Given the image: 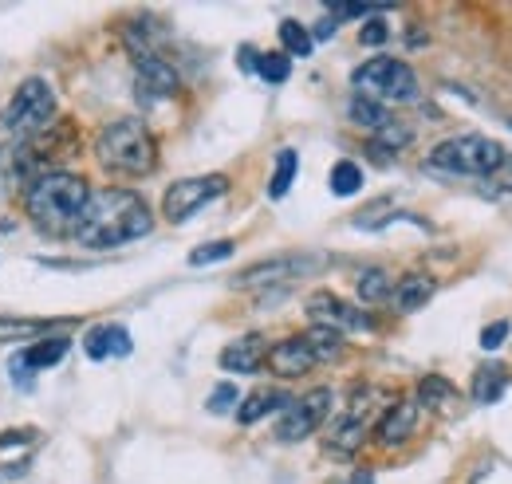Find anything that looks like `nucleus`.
Here are the masks:
<instances>
[{"mask_svg": "<svg viewBox=\"0 0 512 484\" xmlns=\"http://www.w3.org/2000/svg\"><path fill=\"white\" fill-rule=\"evenodd\" d=\"M268 359V343H264V335H245V339H237V343H229L225 351H221V366L229 370V374H256L260 366Z\"/></svg>", "mask_w": 512, "mask_h": 484, "instance_id": "obj_15", "label": "nucleus"}, {"mask_svg": "<svg viewBox=\"0 0 512 484\" xmlns=\"http://www.w3.org/2000/svg\"><path fill=\"white\" fill-rule=\"evenodd\" d=\"M256 75H260L264 83L280 87V83H288V75H292V60H288L284 52H264V56L256 60Z\"/></svg>", "mask_w": 512, "mask_h": 484, "instance_id": "obj_28", "label": "nucleus"}, {"mask_svg": "<svg viewBox=\"0 0 512 484\" xmlns=\"http://www.w3.org/2000/svg\"><path fill=\"white\" fill-rule=\"evenodd\" d=\"M347 119L355 122V126H363V130H383V126H390V111H386L383 103H375V99H363V95H355L351 103H347Z\"/></svg>", "mask_w": 512, "mask_h": 484, "instance_id": "obj_21", "label": "nucleus"}, {"mask_svg": "<svg viewBox=\"0 0 512 484\" xmlns=\"http://www.w3.org/2000/svg\"><path fill=\"white\" fill-rule=\"evenodd\" d=\"M434 300V280L430 276H402L398 284H394V296H390V303L406 315V311H418V307H426V303Z\"/></svg>", "mask_w": 512, "mask_h": 484, "instance_id": "obj_18", "label": "nucleus"}, {"mask_svg": "<svg viewBox=\"0 0 512 484\" xmlns=\"http://www.w3.org/2000/svg\"><path fill=\"white\" fill-rule=\"evenodd\" d=\"M52 327V319H20V315H0V343H28V339H44Z\"/></svg>", "mask_w": 512, "mask_h": 484, "instance_id": "obj_19", "label": "nucleus"}, {"mask_svg": "<svg viewBox=\"0 0 512 484\" xmlns=\"http://www.w3.org/2000/svg\"><path fill=\"white\" fill-rule=\"evenodd\" d=\"M418 410H422V406H418L414 398L394 402V406L383 414L379 429H375L379 445H383V449H398V445H406V441L414 437V429H418Z\"/></svg>", "mask_w": 512, "mask_h": 484, "instance_id": "obj_13", "label": "nucleus"}, {"mask_svg": "<svg viewBox=\"0 0 512 484\" xmlns=\"http://www.w3.org/2000/svg\"><path fill=\"white\" fill-rule=\"evenodd\" d=\"M410 138H414L410 126L390 122V126H383V130L375 134V146H371V150H402V146H410Z\"/></svg>", "mask_w": 512, "mask_h": 484, "instance_id": "obj_30", "label": "nucleus"}, {"mask_svg": "<svg viewBox=\"0 0 512 484\" xmlns=\"http://www.w3.org/2000/svg\"><path fill=\"white\" fill-rule=\"evenodd\" d=\"M237 402H241L237 386H233V382H221V386L209 394V402H205V406H209V414H229Z\"/></svg>", "mask_w": 512, "mask_h": 484, "instance_id": "obj_32", "label": "nucleus"}, {"mask_svg": "<svg viewBox=\"0 0 512 484\" xmlns=\"http://www.w3.org/2000/svg\"><path fill=\"white\" fill-rule=\"evenodd\" d=\"M292 406V398L284 394V390H256L249 394L245 402H241V410H237V422L241 425H256L260 418H268V414H284Z\"/></svg>", "mask_w": 512, "mask_h": 484, "instance_id": "obj_17", "label": "nucleus"}, {"mask_svg": "<svg viewBox=\"0 0 512 484\" xmlns=\"http://www.w3.org/2000/svg\"><path fill=\"white\" fill-rule=\"evenodd\" d=\"M107 339H111V355H115V359H127L130 351H134L130 331L127 327H119V323H107Z\"/></svg>", "mask_w": 512, "mask_h": 484, "instance_id": "obj_34", "label": "nucleus"}, {"mask_svg": "<svg viewBox=\"0 0 512 484\" xmlns=\"http://www.w3.org/2000/svg\"><path fill=\"white\" fill-rule=\"evenodd\" d=\"M347 484H375V473H371V469H359V473H351Z\"/></svg>", "mask_w": 512, "mask_h": 484, "instance_id": "obj_41", "label": "nucleus"}, {"mask_svg": "<svg viewBox=\"0 0 512 484\" xmlns=\"http://www.w3.org/2000/svg\"><path fill=\"white\" fill-rule=\"evenodd\" d=\"M264 366H268L272 374H280V378H300V374H308V370L316 366V359H312L304 335H292V339H280L276 347H268Z\"/></svg>", "mask_w": 512, "mask_h": 484, "instance_id": "obj_14", "label": "nucleus"}, {"mask_svg": "<svg viewBox=\"0 0 512 484\" xmlns=\"http://www.w3.org/2000/svg\"><path fill=\"white\" fill-rule=\"evenodd\" d=\"M296 170H300V158H296V150H280L276 154V170H272V182H268V197L272 201H280L292 182H296Z\"/></svg>", "mask_w": 512, "mask_h": 484, "instance_id": "obj_25", "label": "nucleus"}, {"mask_svg": "<svg viewBox=\"0 0 512 484\" xmlns=\"http://www.w3.org/2000/svg\"><path fill=\"white\" fill-rule=\"evenodd\" d=\"M505 390H509V370H505V366L501 363L477 366V374H473V390H469L477 406H493V402H501Z\"/></svg>", "mask_w": 512, "mask_h": 484, "instance_id": "obj_16", "label": "nucleus"}, {"mask_svg": "<svg viewBox=\"0 0 512 484\" xmlns=\"http://www.w3.org/2000/svg\"><path fill=\"white\" fill-rule=\"evenodd\" d=\"M95 158L119 178H146L158 166V142L142 119H115L95 134Z\"/></svg>", "mask_w": 512, "mask_h": 484, "instance_id": "obj_3", "label": "nucleus"}, {"mask_svg": "<svg viewBox=\"0 0 512 484\" xmlns=\"http://www.w3.org/2000/svg\"><path fill=\"white\" fill-rule=\"evenodd\" d=\"M36 437H40V429H32V425L4 429V433H0V449H24V445H32Z\"/></svg>", "mask_w": 512, "mask_h": 484, "instance_id": "obj_33", "label": "nucleus"}, {"mask_svg": "<svg viewBox=\"0 0 512 484\" xmlns=\"http://www.w3.org/2000/svg\"><path fill=\"white\" fill-rule=\"evenodd\" d=\"M331 402H335V394L327 390V386H316L312 394H304V398H292V406L280 414V425H276V437L280 441H304V437H312L323 422H327V414H331Z\"/></svg>", "mask_w": 512, "mask_h": 484, "instance_id": "obj_8", "label": "nucleus"}, {"mask_svg": "<svg viewBox=\"0 0 512 484\" xmlns=\"http://www.w3.org/2000/svg\"><path fill=\"white\" fill-rule=\"evenodd\" d=\"M359 40H363L367 48H379V44H386V40H390L386 20H367V24H363V32H359Z\"/></svg>", "mask_w": 512, "mask_h": 484, "instance_id": "obj_36", "label": "nucleus"}, {"mask_svg": "<svg viewBox=\"0 0 512 484\" xmlns=\"http://www.w3.org/2000/svg\"><path fill=\"white\" fill-rule=\"evenodd\" d=\"M367 398H371V390L355 394L351 410L331 425V433H327V441H323V449H327L331 457H355V453L363 449V441H367V414H371Z\"/></svg>", "mask_w": 512, "mask_h": 484, "instance_id": "obj_9", "label": "nucleus"}, {"mask_svg": "<svg viewBox=\"0 0 512 484\" xmlns=\"http://www.w3.org/2000/svg\"><path fill=\"white\" fill-rule=\"evenodd\" d=\"M154 229V217L146 201L134 189H99L91 193L83 221L75 229V241L83 248H119V244L142 241Z\"/></svg>", "mask_w": 512, "mask_h": 484, "instance_id": "obj_1", "label": "nucleus"}, {"mask_svg": "<svg viewBox=\"0 0 512 484\" xmlns=\"http://www.w3.org/2000/svg\"><path fill=\"white\" fill-rule=\"evenodd\" d=\"M256 60H260L256 48H241V67H245V71H256Z\"/></svg>", "mask_w": 512, "mask_h": 484, "instance_id": "obj_40", "label": "nucleus"}, {"mask_svg": "<svg viewBox=\"0 0 512 484\" xmlns=\"http://www.w3.org/2000/svg\"><path fill=\"white\" fill-rule=\"evenodd\" d=\"M87 201H91V185L79 174H64V170H48L24 193V209H28L32 225L40 233H52V237H64V233L75 237Z\"/></svg>", "mask_w": 512, "mask_h": 484, "instance_id": "obj_2", "label": "nucleus"}, {"mask_svg": "<svg viewBox=\"0 0 512 484\" xmlns=\"http://www.w3.org/2000/svg\"><path fill=\"white\" fill-rule=\"evenodd\" d=\"M83 351H87V359H95V363L111 359V339H107V323H103V327H91V331H87V339H83Z\"/></svg>", "mask_w": 512, "mask_h": 484, "instance_id": "obj_31", "label": "nucleus"}, {"mask_svg": "<svg viewBox=\"0 0 512 484\" xmlns=\"http://www.w3.org/2000/svg\"><path fill=\"white\" fill-rule=\"evenodd\" d=\"M233 248H237L233 241H209V244H201V248H193V252H190V264H193V268H205V264L229 260V256H233Z\"/></svg>", "mask_w": 512, "mask_h": 484, "instance_id": "obj_29", "label": "nucleus"}, {"mask_svg": "<svg viewBox=\"0 0 512 484\" xmlns=\"http://www.w3.org/2000/svg\"><path fill=\"white\" fill-rule=\"evenodd\" d=\"M323 260L320 256H272V260H260L253 268H245L233 284L237 288H260V284H280V280H292V276H304V272H316Z\"/></svg>", "mask_w": 512, "mask_h": 484, "instance_id": "obj_12", "label": "nucleus"}, {"mask_svg": "<svg viewBox=\"0 0 512 484\" xmlns=\"http://www.w3.org/2000/svg\"><path fill=\"white\" fill-rule=\"evenodd\" d=\"M8 370H12V386H20V390H32V386H36V382H32V374H36V370L24 363V351H20V355H12Z\"/></svg>", "mask_w": 512, "mask_h": 484, "instance_id": "obj_35", "label": "nucleus"}, {"mask_svg": "<svg viewBox=\"0 0 512 484\" xmlns=\"http://www.w3.org/2000/svg\"><path fill=\"white\" fill-rule=\"evenodd\" d=\"M327 12H331V20H355V16H367V12H383V8H371V4H331Z\"/></svg>", "mask_w": 512, "mask_h": 484, "instance_id": "obj_38", "label": "nucleus"}, {"mask_svg": "<svg viewBox=\"0 0 512 484\" xmlns=\"http://www.w3.org/2000/svg\"><path fill=\"white\" fill-rule=\"evenodd\" d=\"M304 343H308V351H312L316 363H331V359L343 355V335L331 331V327H312V331L304 335Z\"/></svg>", "mask_w": 512, "mask_h": 484, "instance_id": "obj_24", "label": "nucleus"}, {"mask_svg": "<svg viewBox=\"0 0 512 484\" xmlns=\"http://www.w3.org/2000/svg\"><path fill=\"white\" fill-rule=\"evenodd\" d=\"M351 87L355 95L363 99H375V103H414L418 99V75L414 67L394 56H375L363 67L351 71Z\"/></svg>", "mask_w": 512, "mask_h": 484, "instance_id": "obj_6", "label": "nucleus"}, {"mask_svg": "<svg viewBox=\"0 0 512 484\" xmlns=\"http://www.w3.org/2000/svg\"><path fill=\"white\" fill-rule=\"evenodd\" d=\"M331 36H335V20H320L316 32H312V40H331Z\"/></svg>", "mask_w": 512, "mask_h": 484, "instance_id": "obj_39", "label": "nucleus"}, {"mask_svg": "<svg viewBox=\"0 0 512 484\" xmlns=\"http://www.w3.org/2000/svg\"><path fill=\"white\" fill-rule=\"evenodd\" d=\"M52 126H56V91L48 79L32 75L12 91L4 107V130L12 142H32Z\"/></svg>", "mask_w": 512, "mask_h": 484, "instance_id": "obj_5", "label": "nucleus"}, {"mask_svg": "<svg viewBox=\"0 0 512 484\" xmlns=\"http://www.w3.org/2000/svg\"><path fill=\"white\" fill-rule=\"evenodd\" d=\"M280 44H284V56H312V48H316V40H312V32L300 24V20H284L280 24Z\"/></svg>", "mask_w": 512, "mask_h": 484, "instance_id": "obj_26", "label": "nucleus"}, {"mask_svg": "<svg viewBox=\"0 0 512 484\" xmlns=\"http://www.w3.org/2000/svg\"><path fill=\"white\" fill-rule=\"evenodd\" d=\"M505 339H509V323H505V319H497V323H489V327L481 331V347H485V351H497Z\"/></svg>", "mask_w": 512, "mask_h": 484, "instance_id": "obj_37", "label": "nucleus"}, {"mask_svg": "<svg viewBox=\"0 0 512 484\" xmlns=\"http://www.w3.org/2000/svg\"><path fill=\"white\" fill-rule=\"evenodd\" d=\"M308 319H312V327H331V331H339V335H343V331H371V327H375V319H371L367 311L343 303L339 296H331V292L308 296Z\"/></svg>", "mask_w": 512, "mask_h": 484, "instance_id": "obj_10", "label": "nucleus"}, {"mask_svg": "<svg viewBox=\"0 0 512 484\" xmlns=\"http://www.w3.org/2000/svg\"><path fill=\"white\" fill-rule=\"evenodd\" d=\"M134 71H138V99L154 103V99H174L182 79L174 71V63L166 60L162 52H146V56H130Z\"/></svg>", "mask_w": 512, "mask_h": 484, "instance_id": "obj_11", "label": "nucleus"}, {"mask_svg": "<svg viewBox=\"0 0 512 484\" xmlns=\"http://www.w3.org/2000/svg\"><path fill=\"white\" fill-rule=\"evenodd\" d=\"M453 382L449 378H442V374H426L422 382H418V406H426V410H442V406H449L453 402Z\"/></svg>", "mask_w": 512, "mask_h": 484, "instance_id": "obj_23", "label": "nucleus"}, {"mask_svg": "<svg viewBox=\"0 0 512 484\" xmlns=\"http://www.w3.org/2000/svg\"><path fill=\"white\" fill-rule=\"evenodd\" d=\"M363 189V170L355 162H335L331 166V193L335 197H355Z\"/></svg>", "mask_w": 512, "mask_h": 484, "instance_id": "obj_27", "label": "nucleus"}, {"mask_svg": "<svg viewBox=\"0 0 512 484\" xmlns=\"http://www.w3.org/2000/svg\"><path fill=\"white\" fill-rule=\"evenodd\" d=\"M505 166H509V150L485 134L449 138L442 146H434L426 158V170L449 174V178H493Z\"/></svg>", "mask_w": 512, "mask_h": 484, "instance_id": "obj_4", "label": "nucleus"}, {"mask_svg": "<svg viewBox=\"0 0 512 484\" xmlns=\"http://www.w3.org/2000/svg\"><path fill=\"white\" fill-rule=\"evenodd\" d=\"M67 351H71V339L67 335H44L40 343H32L24 351V363L32 366V370H48V366L60 363Z\"/></svg>", "mask_w": 512, "mask_h": 484, "instance_id": "obj_20", "label": "nucleus"}, {"mask_svg": "<svg viewBox=\"0 0 512 484\" xmlns=\"http://www.w3.org/2000/svg\"><path fill=\"white\" fill-rule=\"evenodd\" d=\"M359 300L363 303H390L394 296V280H390V272L386 268H367V272H359Z\"/></svg>", "mask_w": 512, "mask_h": 484, "instance_id": "obj_22", "label": "nucleus"}, {"mask_svg": "<svg viewBox=\"0 0 512 484\" xmlns=\"http://www.w3.org/2000/svg\"><path fill=\"white\" fill-rule=\"evenodd\" d=\"M229 189V178L225 174H205V178H186V182H174L162 197V217L182 225L190 221L197 209H205L209 201H217L221 193Z\"/></svg>", "mask_w": 512, "mask_h": 484, "instance_id": "obj_7", "label": "nucleus"}]
</instances>
